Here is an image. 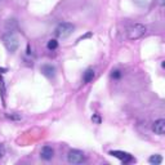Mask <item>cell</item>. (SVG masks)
<instances>
[{"label":"cell","instance_id":"5","mask_svg":"<svg viewBox=\"0 0 165 165\" xmlns=\"http://www.w3.org/2000/svg\"><path fill=\"white\" fill-rule=\"evenodd\" d=\"M110 155L113 157H118L119 160H121L123 163H130L133 161V157L130 154L124 152V151H110Z\"/></svg>","mask_w":165,"mask_h":165},{"label":"cell","instance_id":"7","mask_svg":"<svg viewBox=\"0 0 165 165\" xmlns=\"http://www.w3.org/2000/svg\"><path fill=\"white\" fill-rule=\"evenodd\" d=\"M53 155H54V151H53V148L51 146H44L40 151L41 159H44V160H51L53 157Z\"/></svg>","mask_w":165,"mask_h":165},{"label":"cell","instance_id":"1","mask_svg":"<svg viewBox=\"0 0 165 165\" xmlns=\"http://www.w3.org/2000/svg\"><path fill=\"white\" fill-rule=\"evenodd\" d=\"M147 31V28L145 25H142V23H134L130 27L128 28V39H130V40H137L139 38H142L143 35L146 34Z\"/></svg>","mask_w":165,"mask_h":165},{"label":"cell","instance_id":"11","mask_svg":"<svg viewBox=\"0 0 165 165\" xmlns=\"http://www.w3.org/2000/svg\"><path fill=\"white\" fill-rule=\"evenodd\" d=\"M0 93H2V98H3V106H5V84L2 76H0Z\"/></svg>","mask_w":165,"mask_h":165},{"label":"cell","instance_id":"13","mask_svg":"<svg viewBox=\"0 0 165 165\" xmlns=\"http://www.w3.org/2000/svg\"><path fill=\"white\" fill-rule=\"evenodd\" d=\"M111 77H113V79H120V77H121V71H120V70H113L112 74H111Z\"/></svg>","mask_w":165,"mask_h":165},{"label":"cell","instance_id":"16","mask_svg":"<svg viewBox=\"0 0 165 165\" xmlns=\"http://www.w3.org/2000/svg\"><path fill=\"white\" fill-rule=\"evenodd\" d=\"M5 71H6L5 68H0V72H5Z\"/></svg>","mask_w":165,"mask_h":165},{"label":"cell","instance_id":"14","mask_svg":"<svg viewBox=\"0 0 165 165\" xmlns=\"http://www.w3.org/2000/svg\"><path fill=\"white\" fill-rule=\"evenodd\" d=\"M92 120H93V121H96L97 124H99V123H101V119H99V116H98V115H94V116L92 118Z\"/></svg>","mask_w":165,"mask_h":165},{"label":"cell","instance_id":"10","mask_svg":"<svg viewBox=\"0 0 165 165\" xmlns=\"http://www.w3.org/2000/svg\"><path fill=\"white\" fill-rule=\"evenodd\" d=\"M148 161H150V164H152V165H160L161 161H163V157L160 155H152L148 159Z\"/></svg>","mask_w":165,"mask_h":165},{"label":"cell","instance_id":"15","mask_svg":"<svg viewBox=\"0 0 165 165\" xmlns=\"http://www.w3.org/2000/svg\"><path fill=\"white\" fill-rule=\"evenodd\" d=\"M5 155V148L3 145H0V157H3Z\"/></svg>","mask_w":165,"mask_h":165},{"label":"cell","instance_id":"8","mask_svg":"<svg viewBox=\"0 0 165 165\" xmlns=\"http://www.w3.org/2000/svg\"><path fill=\"white\" fill-rule=\"evenodd\" d=\"M41 72H43V75H45L47 77L52 79L54 76V74H56V68L52 66V64H43V66H41Z\"/></svg>","mask_w":165,"mask_h":165},{"label":"cell","instance_id":"12","mask_svg":"<svg viewBox=\"0 0 165 165\" xmlns=\"http://www.w3.org/2000/svg\"><path fill=\"white\" fill-rule=\"evenodd\" d=\"M47 47H48V49H49V51H54V49H57V48H58V41H57L56 39H51V40L48 41Z\"/></svg>","mask_w":165,"mask_h":165},{"label":"cell","instance_id":"3","mask_svg":"<svg viewBox=\"0 0 165 165\" xmlns=\"http://www.w3.org/2000/svg\"><path fill=\"white\" fill-rule=\"evenodd\" d=\"M74 25L72 23H68V22H62L58 26L56 27V35L58 38H68L71 34L74 31Z\"/></svg>","mask_w":165,"mask_h":165},{"label":"cell","instance_id":"4","mask_svg":"<svg viewBox=\"0 0 165 165\" xmlns=\"http://www.w3.org/2000/svg\"><path fill=\"white\" fill-rule=\"evenodd\" d=\"M67 160L70 164H81L85 160V156L81 151H79V150H71L67 154Z\"/></svg>","mask_w":165,"mask_h":165},{"label":"cell","instance_id":"2","mask_svg":"<svg viewBox=\"0 0 165 165\" xmlns=\"http://www.w3.org/2000/svg\"><path fill=\"white\" fill-rule=\"evenodd\" d=\"M3 43H4V45L6 48V51L13 53V52H16L17 51V48H18V39L17 36L14 35L13 32H6L3 35Z\"/></svg>","mask_w":165,"mask_h":165},{"label":"cell","instance_id":"9","mask_svg":"<svg viewBox=\"0 0 165 165\" xmlns=\"http://www.w3.org/2000/svg\"><path fill=\"white\" fill-rule=\"evenodd\" d=\"M93 79H94V70H93V68H88V70L84 72L83 80H84L85 84H88V83H90V81L93 80Z\"/></svg>","mask_w":165,"mask_h":165},{"label":"cell","instance_id":"6","mask_svg":"<svg viewBox=\"0 0 165 165\" xmlns=\"http://www.w3.org/2000/svg\"><path fill=\"white\" fill-rule=\"evenodd\" d=\"M152 130L155 132V134L164 135V133H165V120L164 119L156 120L155 123L152 124Z\"/></svg>","mask_w":165,"mask_h":165}]
</instances>
